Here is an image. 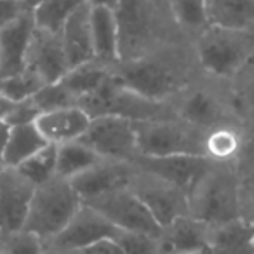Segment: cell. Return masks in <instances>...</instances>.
<instances>
[{
  "label": "cell",
  "mask_w": 254,
  "mask_h": 254,
  "mask_svg": "<svg viewBox=\"0 0 254 254\" xmlns=\"http://www.w3.org/2000/svg\"><path fill=\"white\" fill-rule=\"evenodd\" d=\"M191 39L160 47L129 61H119L112 75L127 87L160 103H173L202 73Z\"/></svg>",
  "instance_id": "6da1fadb"
},
{
  "label": "cell",
  "mask_w": 254,
  "mask_h": 254,
  "mask_svg": "<svg viewBox=\"0 0 254 254\" xmlns=\"http://www.w3.org/2000/svg\"><path fill=\"white\" fill-rule=\"evenodd\" d=\"M115 18L120 61L136 60L164 46L190 39L178 25L169 0H120Z\"/></svg>",
  "instance_id": "7a4b0ae2"
},
{
  "label": "cell",
  "mask_w": 254,
  "mask_h": 254,
  "mask_svg": "<svg viewBox=\"0 0 254 254\" xmlns=\"http://www.w3.org/2000/svg\"><path fill=\"white\" fill-rule=\"evenodd\" d=\"M173 106L176 117L200 129L239 120L230 80L212 77L205 71L173 99Z\"/></svg>",
  "instance_id": "3957f363"
},
{
  "label": "cell",
  "mask_w": 254,
  "mask_h": 254,
  "mask_svg": "<svg viewBox=\"0 0 254 254\" xmlns=\"http://www.w3.org/2000/svg\"><path fill=\"white\" fill-rule=\"evenodd\" d=\"M190 214L209 226L240 218V195L235 166L212 164L188 195Z\"/></svg>",
  "instance_id": "277c9868"
},
{
  "label": "cell",
  "mask_w": 254,
  "mask_h": 254,
  "mask_svg": "<svg viewBox=\"0 0 254 254\" xmlns=\"http://www.w3.org/2000/svg\"><path fill=\"white\" fill-rule=\"evenodd\" d=\"M193 46L205 73L232 80L253 56L254 32L209 25L193 39Z\"/></svg>",
  "instance_id": "5b68a950"
},
{
  "label": "cell",
  "mask_w": 254,
  "mask_h": 254,
  "mask_svg": "<svg viewBox=\"0 0 254 254\" xmlns=\"http://www.w3.org/2000/svg\"><path fill=\"white\" fill-rule=\"evenodd\" d=\"M78 106L91 119L103 115H117L134 122L176 117L173 103H160L120 84L113 75L94 92L78 99Z\"/></svg>",
  "instance_id": "8992f818"
},
{
  "label": "cell",
  "mask_w": 254,
  "mask_h": 254,
  "mask_svg": "<svg viewBox=\"0 0 254 254\" xmlns=\"http://www.w3.org/2000/svg\"><path fill=\"white\" fill-rule=\"evenodd\" d=\"M82 204L84 202L71 181L56 174L49 181L35 187L25 230L49 242L71 221Z\"/></svg>",
  "instance_id": "52a82bcc"
},
{
  "label": "cell",
  "mask_w": 254,
  "mask_h": 254,
  "mask_svg": "<svg viewBox=\"0 0 254 254\" xmlns=\"http://www.w3.org/2000/svg\"><path fill=\"white\" fill-rule=\"evenodd\" d=\"M136 132H138V157H204L205 129H200L180 117L136 122Z\"/></svg>",
  "instance_id": "ba28073f"
},
{
  "label": "cell",
  "mask_w": 254,
  "mask_h": 254,
  "mask_svg": "<svg viewBox=\"0 0 254 254\" xmlns=\"http://www.w3.org/2000/svg\"><path fill=\"white\" fill-rule=\"evenodd\" d=\"M80 139L101 159L134 162L139 155L136 122L124 117L103 115L91 119L87 131Z\"/></svg>",
  "instance_id": "9c48e42d"
},
{
  "label": "cell",
  "mask_w": 254,
  "mask_h": 254,
  "mask_svg": "<svg viewBox=\"0 0 254 254\" xmlns=\"http://www.w3.org/2000/svg\"><path fill=\"white\" fill-rule=\"evenodd\" d=\"M129 187L141 198L160 226L169 225L173 219L180 216L190 214L187 191L171 181L164 180L159 174L138 167Z\"/></svg>",
  "instance_id": "30bf717a"
},
{
  "label": "cell",
  "mask_w": 254,
  "mask_h": 254,
  "mask_svg": "<svg viewBox=\"0 0 254 254\" xmlns=\"http://www.w3.org/2000/svg\"><path fill=\"white\" fill-rule=\"evenodd\" d=\"M98 209L103 216L110 219L117 228L145 232L152 235H160L162 226L157 223L153 214L148 211L143 200L131 190V187H122L117 190L94 197L92 200L84 202Z\"/></svg>",
  "instance_id": "8fae6325"
},
{
  "label": "cell",
  "mask_w": 254,
  "mask_h": 254,
  "mask_svg": "<svg viewBox=\"0 0 254 254\" xmlns=\"http://www.w3.org/2000/svg\"><path fill=\"white\" fill-rule=\"evenodd\" d=\"M119 228L98 209L89 204H82V207L71 218V221L53 240L46 244L64 251V253L73 254L84 247L101 242V240H113Z\"/></svg>",
  "instance_id": "7c38bea8"
},
{
  "label": "cell",
  "mask_w": 254,
  "mask_h": 254,
  "mask_svg": "<svg viewBox=\"0 0 254 254\" xmlns=\"http://www.w3.org/2000/svg\"><path fill=\"white\" fill-rule=\"evenodd\" d=\"M35 185L19 173L18 167L5 166L0 173V237L25 228Z\"/></svg>",
  "instance_id": "4fadbf2b"
},
{
  "label": "cell",
  "mask_w": 254,
  "mask_h": 254,
  "mask_svg": "<svg viewBox=\"0 0 254 254\" xmlns=\"http://www.w3.org/2000/svg\"><path fill=\"white\" fill-rule=\"evenodd\" d=\"M25 70L32 71L44 85L61 80L70 70L63 40L60 33L37 28L32 35L28 53H26Z\"/></svg>",
  "instance_id": "5bb4252c"
},
{
  "label": "cell",
  "mask_w": 254,
  "mask_h": 254,
  "mask_svg": "<svg viewBox=\"0 0 254 254\" xmlns=\"http://www.w3.org/2000/svg\"><path fill=\"white\" fill-rule=\"evenodd\" d=\"M138 166L136 162L127 160H101L91 169L84 171L78 176L71 178V185L80 195L82 202H89L94 197L117 190V188L129 187L134 178Z\"/></svg>",
  "instance_id": "9a60e30c"
},
{
  "label": "cell",
  "mask_w": 254,
  "mask_h": 254,
  "mask_svg": "<svg viewBox=\"0 0 254 254\" xmlns=\"http://www.w3.org/2000/svg\"><path fill=\"white\" fill-rule=\"evenodd\" d=\"M138 167L146 169L171 181L188 195L202 176L212 166L211 160L202 155H169V157H138Z\"/></svg>",
  "instance_id": "2e32d148"
},
{
  "label": "cell",
  "mask_w": 254,
  "mask_h": 254,
  "mask_svg": "<svg viewBox=\"0 0 254 254\" xmlns=\"http://www.w3.org/2000/svg\"><path fill=\"white\" fill-rule=\"evenodd\" d=\"M211 226L191 214H185L162 226L159 235L160 254L209 253Z\"/></svg>",
  "instance_id": "e0dca14e"
},
{
  "label": "cell",
  "mask_w": 254,
  "mask_h": 254,
  "mask_svg": "<svg viewBox=\"0 0 254 254\" xmlns=\"http://www.w3.org/2000/svg\"><path fill=\"white\" fill-rule=\"evenodd\" d=\"M35 32V19L32 9L19 19L0 32V73L11 77L25 70L32 35Z\"/></svg>",
  "instance_id": "ac0fdd59"
},
{
  "label": "cell",
  "mask_w": 254,
  "mask_h": 254,
  "mask_svg": "<svg viewBox=\"0 0 254 254\" xmlns=\"http://www.w3.org/2000/svg\"><path fill=\"white\" fill-rule=\"evenodd\" d=\"M35 124L47 143L63 145V143L80 139L85 134L89 124H91V117L80 106L75 105L40 113Z\"/></svg>",
  "instance_id": "d6986e66"
},
{
  "label": "cell",
  "mask_w": 254,
  "mask_h": 254,
  "mask_svg": "<svg viewBox=\"0 0 254 254\" xmlns=\"http://www.w3.org/2000/svg\"><path fill=\"white\" fill-rule=\"evenodd\" d=\"M247 138H249V131L240 120L209 127L204 132V157L212 164L235 166Z\"/></svg>",
  "instance_id": "ffe728a7"
},
{
  "label": "cell",
  "mask_w": 254,
  "mask_h": 254,
  "mask_svg": "<svg viewBox=\"0 0 254 254\" xmlns=\"http://www.w3.org/2000/svg\"><path fill=\"white\" fill-rule=\"evenodd\" d=\"M64 53L68 63L77 66L85 61L94 60V44H92V28H91V5L84 4L68 18L61 30Z\"/></svg>",
  "instance_id": "44dd1931"
},
{
  "label": "cell",
  "mask_w": 254,
  "mask_h": 254,
  "mask_svg": "<svg viewBox=\"0 0 254 254\" xmlns=\"http://www.w3.org/2000/svg\"><path fill=\"white\" fill-rule=\"evenodd\" d=\"M91 28L94 58L113 68L120 61L119 26H117L115 9L91 7Z\"/></svg>",
  "instance_id": "7402d4cb"
},
{
  "label": "cell",
  "mask_w": 254,
  "mask_h": 254,
  "mask_svg": "<svg viewBox=\"0 0 254 254\" xmlns=\"http://www.w3.org/2000/svg\"><path fill=\"white\" fill-rule=\"evenodd\" d=\"M209 254H254V226L244 218L211 226Z\"/></svg>",
  "instance_id": "603a6c76"
},
{
  "label": "cell",
  "mask_w": 254,
  "mask_h": 254,
  "mask_svg": "<svg viewBox=\"0 0 254 254\" xmlns=\"http://www.w3.org/2000/svg\"><path fill=\"white\" fill-rule=\"evenodd\" d=\"M209 25L254 32V0H205Z\"/></svg>",
  "instance_id": "cb8c5ba5"
},
{
  "label": "cell",
  "mask_w": 254,
  "mask_h": 254,
  "mask_svg": "<svg viewBox=\"0 0 254 254\" xmlns=\"http://www.w3.org/2000/svg\"><path fill=\"white\" fill-rule=\"evenodd\" d=\"M46 145H49V143L40 134L35 122L11 126L9 139H7V145H5L2 160H4L5 166L18 167L19 164H23L26 159L35 155Z\"/></svg>",
  "instance_id": "d4e9b609"
},
{
  "label": "cell",
  "mask_w": 254,
  "mask_h": 254,
  "mask_svg": "<svg viewBox=\"0 0 254 254\" xmlns=\"http://www.w3.org/2000/svg\"><path fill=\"white\" fill-rule=\"evenodd\" d=\"M110 75H112V66L101 63L94 58V60L85 61L77 66H71L66 71V75L61 78V82L71 92V96L77 99L78 105V99L101 87L108 80Z\"/></svg>",
  "instance_id": "484cf974"
},
{
  "label": "cell",
  "mask_w": 254,
  "mask_h": 254,
  "mask_svg": "<svg viewBox=\"0 0 254 254\" xmlns=\"http://www.w3.org/2000/svg\"><path fill=\"white\" fill-rule=\"evenodd\" d=\"M235 112L249 132H254V53L230 80Z\"/></svg>",
  "instance_id": "4316f807"
},
{
  "label": "cell",
  "mask_w": 254,
  "mask_h": 254,
  "mask_svg": "<svg viewBox=\"0 0 254 254\" xmlns=\"http://www.w3.org/2000/svg\"><path fill=\"white\" fill-rule=\"evenodd\" d=\"M240 195V218L254 226V132H249L244 150L235 162Z\"/></svg>",
  "instance_id": "83f0119b"
},
{
  "label": "cell",
  "mask_w": 254,
  "mask_h": 254,
  "mask_svg": "<svg viewBox=\"0 0 254 254\" xmlns=\"http://www.w3.org/2000/svg\"><path fill=\"white\" fill-rule=\"evenodd\" d=\"M101 157L94 152L89 145H85L82 139L68 141L63 145H58V169L56 174L61 178H71L78 176L84 171L91 169L98 162H101Z\"/></svg>",
  "instance_id": "f1b7e54d"
},
{
  "label": "cell",
  "mask_w": 254,
  "mask_h": 254,
  "mask_svg": "<svg viewBox=\"0 0 254 254\" xmlns=\"http://www.w3.org/2000/svg\"><path fill=\"white\" fill-rule=\"evenodd\" d=\"M87 4V0H40L32 9L37 28L61 33L64 23L71 14Z\"/></svg>",
  "instance_id": "f546056e"
},
{
  "label": "cell",
  "mask_w": 254,
  "mask_h": 254,
  "mask_svg": "<svg viewBox=\"0 0 254 254\" xmlns=\"http://www.w3.org/2000/svg\"><path fill=\"white\" fill-rule=\"evenodd\" d=\"M180 28L191 40L209 26L205 0H169Z\"/></svg>",
  "instance_id": "4dcf8cb0"
},
{
  "label": "cell",
  "mask_w": 254,
  "mask_h": 254,
  "mask_svg": "<svg viewBox=\"0 0 254 254\" xmlns=\"http://www.w3.org/2000/svg\"><path fill=\"white\" fill-rule=\"evenodd\" d=\"M19 173L25 178H28L35 187L49 181L56 176L58 169V145H46L42 150L26 159L23 164L18 166Z\"/></svg>",
  "instance_id": "1f68e13d"
},
{
  "label": "cell",
  "mask_w": 254,
  "mask_h": 254,
  "mask_svg": "<svg viewBox=\"0 0 254 254\" xmlns=\"http://www.w3.org/2000/svg\"><path fill=\"white\" fill-rule=\"evenodd\" d=\"M113 240L126 254H160L159 237L152 233L119 228Z\"/></svg>",
  "instance_id": "d6a6232c"
},
{
  "label": "cell",
  "mask_w": 254,
  "mask_h": 254,
  "mask_svg": "<svg viewBox=\"0 0 254 254\" xmlns=\"http://www.w3.org/2000/svg\"><path fill=\"white\" fill-rule=\"evenodd\" d=\"M32 98H33V101H35V105L39 106L40 113L77 105V99L71 96V92L64 87L61 80L40 87Z\"/></svg>",
  "instance_id": "836d02e7"
},
{
  "label": "cell",
  "mask_w": 254,
  "mask_h": 254,
  "mask_svg": "<svg viewBox=\"0 0 254 254\" xmlns=\"http://www.w3.org/2000/svg\"><path fill=\"white\" fill-rule=\"evenodd\" d=\"M0 247L4 254H44L46 240L40 239L37 233L23 228L19 232L0 237Z\"/></svg>",
  "instance_id": "e575fe53"
},
{
  "label": "cell",
  "mask_w": 254,
  "mask_h": 254,
  "mask_svg": "<svg viewBox=\"0 0 254 254\" xmlns=\"http://www.w3.org/2000/svg\"><path fill=\"white\" fill-rule=\"evenodd\" d=\"M40 87H44V84L39 80V77H35L32 71L23 70L11 77H4L0 91L14 101H23V99L32 98Z\"/></svg>",
  "instance_id": "d590c367"
},
{
  "label": "cell",
  "mask_w": 254,
  "mask_h": 254,
  "mask_svg": "<svg viewBox=\"0 0 254 254\" xmlns=\"http://www.w3.org/2000/svg\"><path fill=\"white\" fill-rule=\"evenodd\" d=\"M40 115L39 106L35 105L33 98L23 99V101H16L14 108H12L11 115L7 119L9 126H18V124H28V122H35Z\"/></svg>",
  "instance_id": "8d00e7d4"
},
{
  "label": "cell",
  "mask_w": 254,
  "mask_h": 254,
  "mask_svg": "<svg viewBox=\"0 0 254 254\" xmlns=\"http://www.w3.org/2000/svg\"><path fill=\"white\" fill-rule=\"evenodd\" d=\"M26 11L25 0H0V32L19 19Z\"/></svg>",
  "instance_id": "74e56055"
},
{
  "label": "cell",
  "mask_w": 254,
  "mask_h": 254,
  "mask_svg": "<svg viewBox=\"0 0 254 254\" xmlns=\"http://www.w3.org/2000/svg\"><path fill=\"white\" fill-rule=\"evenodd\" d=\"M73 254H126L120 246L115 242V240H101V242H96L89 247H84V249L77 251Z\"/></svg>",
  "instance_id": "f35d334b"
},
{
  "label": "cell",
  "mask_w": 254,
  "mask_h": 254,
  "mask_svg": "<svg viewBox=\"0 0 254 254\" xmlns=\"http://www.w3.org/2000/svg\"><path fill=\"white\" fill-rule=\"evenodd\" d=\"M14 105H16L14 99H11L7 94H4V92L0 91V120H2V122H7Z\"/></svg>",
  "instance_id": "ab89813d"
},
{
  "label": "cell",
  "mask_w": 254,
  "mask_h": 254,
  "mask_svg": "<svg viewBox=\"0 0 254 254\" xmlns=\"http://www.w3.org/2000/svg\"><path fill=\"white\" fill-rule=\"evenodd\" d=\"M9 131H11V126H9L7 122H2V120H0V159L4 155L5 145H7Z\"/></svg>",
  "instance_id": "60d3db41"
},
{
  "label": "cell",
  "mask_w": 254,
  "mask_h": 254,
  "mask_svg": "<svg viewBox=\"0 0 254 254\" xmlns=\"http://www.w3.org/2000/svg\"><path fill=\"white\" fill-rule=\"evenodd\" d=\"M120 0H87V4L91 7H108V9H115L119 5Z\"/></svg>",
  "instance_id": "b9f144b4"
},
{
  "label": "cell",
  "mask_w": 254,
  "mask_h": 254,
  "mask_svg": "<svg viewBox=\"0 0 254 254\" xmlns=\"http://www.w3.org/2000/svg\"><path fill=\"white\" fill-rule=\"evenodd\" d=\"M44 254H70V253H64V251L56 249V247H53V246H49V244H46V251H44Z\"/></svg>",
  "instance_id": "7bdbcfd3"
},
{
  "label": "cell",
  "mask_w": 254,
  "mask_h": 254,
  "mask_svg": "<svg viewBox=\"0 0 254 254\" xmlns=\"http://www.w3.org/2000/svg\"><path fill=\"white\" fill-rule=\"evenodd\" d=\"M39 2H40V0H25V4H26V7H28V9H33L37 4H39Z\"/></svg>",
  "instance_id": "ee69618b"
},
{
  "label": "cell",
  "mask_w": 254,
  "mask_h": 254,
  "mask_svg": "<svg viewBox=\"0 0 254 254\" xmlns=\"http://www.w3.org/2000/svg\"><path fill=\"white\" fill-rule=\"evenodd\" d=\"M4 167H5V164H4V160H2V159H0V173H2V169H4Z\"/></svg>",
  "instance_id": "f6af8a7d"
},
{
  "label": "cell",
  "mask_w": 254,
  "mask_h": 254,
  "mask_svg": "<svg viewBox=\"0 0 254 254\" xmlns=\"http://www.w3.org/2000/svg\"><path fill=\"white\" fill-rule=\"evenodd\" d=\"M2 80H4V77H2V73H0V87H2Z\"/></svg>",
  "instance_id": "bcb514c9"
},
{
  "label": "cell",
  "mask_w": 254,
  "mask_h": 254,
  "mask_svg": "<svg viewBox=\"0 0 254 254\" xmlns=\"http://www.w3.org/2000/svg\"><path fill=\"white\" fill-rule=\"evenodd\" d=\"M190 254H209V253H190Z\"/></svg>",
  "instance_id": "7dc6e473"
},
{
  "label": "cell",
  "mask_w": 254,
  "mask_h": 254,
  "mask_svg": "<svg viewBox=\"0 0 254 254\" xmlns=\"http://www.w3.org/2000/svg\"><path fill=\"white\" fill-rule=\"evenodd\" d=\"M0 254H4V251H2V247H0Z\"/></svg>",
  "instance_id": "c3c4849f"
}]
</instances>
